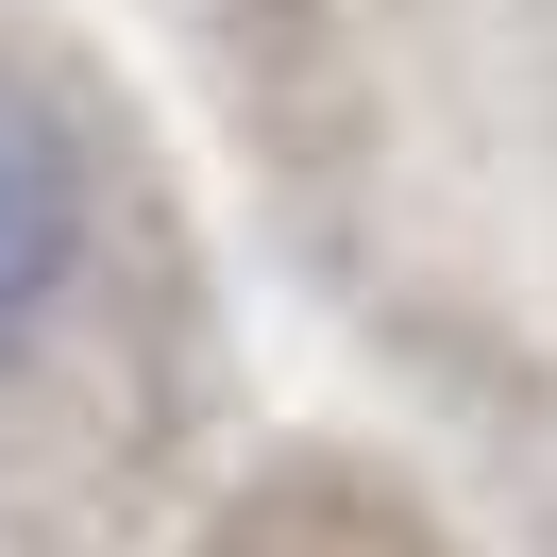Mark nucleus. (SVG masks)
<instances>
[{
	"mask_svg": "<svg viewBox=\"0 0 557 557\" xmlns=\"http://www.w3.org/2000/svg\"><path fill=\"white\" fill-rule=\"evenodd\" d=\"M85 220H102V152H85V119L51 102L35 69H0V372L35 355L51 305H69Z\"/></svg>",
	"mask_w": 557,
	"mask_h": 557,
	"instance_id": "nucleus-1",
	"label": "nucleus"
}]
</instances>
